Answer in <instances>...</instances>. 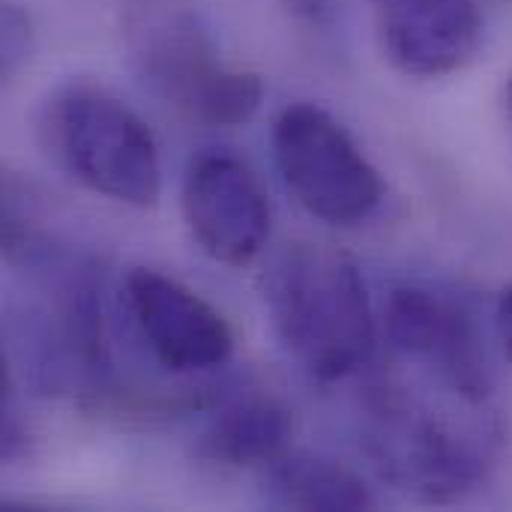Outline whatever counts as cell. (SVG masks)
I'll return each mask as SVG.
<instances>
[{
    "mask_svg": "<svg viewBox=\"0 0 512 512\" xmlns=\"http://www.w3.org/2000/svg\"><path fill=\"white\" fill-rule=\"evenodd\" d=\"M495 327H498V339L504 348V357L512 369V282L501 288L498 294V309H495Z\"/></svg>",
    "mask_w": 512,
    "mask_h": 512,
    "instance_id": "obj_13",
    "label": "cell"
},
{
    "mask_svg": "<svg viewBox=\"0 0 512 512\" xmlns=\"http://www.w3.org/2000/svg\"><path fill=\"white\" fill-rule=\"evenodd\" d=\"M33 51V24L18 3H3L0 12V78L12 81Z\"/></svg>",
    "mask_w": 512,
    "mask_h": 512,
    "instance_id": "obj_12",
    "label": "cell"
},
{
    "mask_svg": "<svg viewBox=\"0 0 512 512\" xmlns=\"http://www.w3.org/2000/svg\"><path fill=\"white\" fill-rule=\"evenodd\" d=\"M273 159L291 198L318 222L357 228L384 201V180L354 135L321 105L291 102L270 129Z\"/></svg>",
    "mask_w": 512,
    "mask_h": 512,
    "instance_id": "obj_5",
    "label": "cell"
},
{
    "mask_svg": "<svg viewBox=\"0 0 512 512\" xmlns=\"http://www.w3.org/2000/svg\"><path fill=\"white\" fill-rule=\"evenodd\" d=\"M33 135L45 159L93 195L138 210L162 195V159L150 126L93 78L54 84L36 105Z\"/></svg>",
    "mask_w": 512,
    "mask_h": 512,
    "instance_id": "obj_2",
    "label": "cell"
},
{
    "mask_svg": "<svg viewBox=\"0 0 512 512\" xmlns=\"http://www.w3.org/2000/svg\"><path fill=\"white\" fill-rule=\"evenodd\" d=\"M372 12L384 57L408 78L462 72L483 45L477 0H372Z\"/></svg>",
    "mask_w": 512,
    "mask_h": 512,
    "instance_id": "obj_9",
    "label": "cell"
},
{
    "mask_svg": "<svg viewBox=\"0 0 512 512\" xmlns=\"http://www.w3.org/2000/svg\"><path fill=\"white\" fill-rule=\"evenodd\" d=\"M390 348L432 387L471 405H489L495 393L492 357L477 315L450 291L408 282L384 303Z\"/></svg>",
    "mask_w": 512,
    "mask_h": 512,
    "instance_id": "obj_6",
    "label": "cell"
},
{
    "mask_svg": "<svg viewBox=\"0 0 512 512\" xmlns=\"http://www.w3.org/2000/svg\"><path fill=\"white\" fill-rule=\"evenodd\" d=\"M123 309L138 342L171 375H204L234 354L225 315L162 270L132 267L123 276Z\"/></svg>",
    "mask_w": 512,
    "mask_h": 512,
    "instance_id": "obj_8",
    "label": "cell"
},
{
    "mask_svg": "<svg viewBox=\"0 0 512 512\" xmlns=\"http://www.w3.org/2000/svg\"><path fill=\"white\" fill-rule=\"evenodd\" d=\"M498 444L489 405L432 399L387 381L369 399V450L384 474L429 504L465 498L486 480Z\"/></svg>",
    "mask_w": 512,
    "mask_h": 512,
    "instance_id": "obj_3",
    "label": "cell"
},
{
    "mask_svg": "<svg viewBox=\"0 0 512 512\" xmlns=\"http://www.w3.org/2000/svg\"><path fill=\"white\" fill-rule=\"evenodd\" d=\"M129 57L141 84L195 126L249 123L264 102L258 72L222 57L207 21L180 3H150L129 18Z\"/></svg>",
    "mask_w": 512,
    "mask_h": 512,
    "instance_id": "obj_4",
    "label": "cell"
},
{
    "mask_svg": "<svg viewBox=\"0 0 512 512\" xmlns=\"http://www.w3.org/2000/svg\"><path fill=\"white\" fill-rule=\"evenodd\" d=\"M294 417L264 390H237L207 417L195 453L219 468H270L291 450Z\"/></svg>",
    "mask_w": 512,
    "mask_h": 512,
    "instance_id": "obj_10",
    "label": "cell"
},
{
    "mask_svg": "<svg viewBox=\"0 0 512 512\" xmlns=\"http://www.w3.org/2000/svg\"><path fill=\"white\" fill-rule=\"evenodd\" d=\"M270 324L291 360L321 384L360 372L378 345L369 288L342 249L291 240L261 273Z\"/></svg>",
    "mask_w": 512,
    "mask_h": 512,
    "instance_id": "obj_1",
    "label": "cell"
},
{
    "mask_svg": "<svg viewBox=\"0 0 512 512\" xmlns=\"http://www.w3.org/2000/svg\"><path fill=\"white\" fill-rule=\"evenodd\" d=\"M282 3L306 21H327L333 9V0H282Z\"/></svg>",
    "mask_w": 512,
    "mask_h": 512,
    "instance_id": "obj_14",
    "label": "cell"
},
{
    "mask_svg": "<svg viewBox=\"0 0 512 512\" xmlns=\"http://www.w3.org/2000/svg\"><path fill=\"white\" fill-rule=\"evenodd\" d=\"M501 111H504V123H507V129H510L512 135V75L507 78L504 90H501Z\"/></svg>",
    "mask_w": 512,
    "mask_h": 512,
    "instance_id": "obj_15",
    "label": "cell"
},
{
    "mask_svg": "<svg viewBox=\"0 0 512 512\" xmlns=\"http://www.w3.org/2000/svg\"><path fill=\"white\" fill-rule=\"evenodd\" d=\"M180 207L189 237L216 264L246 267L270 243L273 210L267 189L234 150L210 147L189 159Z\"/></svg>",
    "mask_w": 512,
    "mask_h": 512,
    "instance_id": "obj_7",
    "label": "cell"
},
{
    "mask_svg": "<svg viewBox=\"0 0 512 512\" xmlns=\"http://www.w3.org/2000/svg\"><path fill=\"white\" fill-rule=\"evenodd\" d=\"M264 474L267 498L282 510L363 512L378 507L375 492L354 468L321 453L288 450Z\"/></svg>",
    "mask_w": 512,
    "mask_h": 512,
    "instance_id": "obj_11",
    "label": "cell"
}]
</instances>
